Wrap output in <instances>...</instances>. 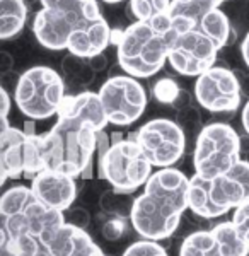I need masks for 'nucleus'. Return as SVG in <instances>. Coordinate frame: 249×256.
Instances as JSON below:
<instances>
[{"instance_id": "1", "label": "nucleus", "mask_w": 249, "mask_h": 256, "mask_svg": "<svg viewBox=\"0 0 249 256\" xmlns=\"http://www.w3.org/2000/svg\"><path fill=\"white\" fill-rule=\"evenodd\" d=\"M110 125L98 92L80 90L65 96L56 123L41 135L46 169L80 178L98 152V132Z\"/></svg>"}, {"instance_id": "25", "label": "nucleus", "mask_w": 249, "mask_h": 256, "mask_svg": "<svg viewBox=\"0 0 249 256\" xmlns=\"http://www.w3.org/2000/svg\"><path fill=\"white\" fill-rule=\"evenodd\" d=\"M124 196H128V193H122V192H116V190L111 188L110 192H106L104 195L101 198V207L104 210L106 214H110V216H128L130 217V212L132 207L134 205V200L135 198H132V200L124 202Z\"/></svg>"}, {"instance_id": "31", "label": "nucleus", "mask_w": 249, "mask_h": 256, "mask_svg": "<svg viewBox=\"0 0 249 256\" xmlns=\"http://www.w3.org/2000/svg\"><path fill=\"white\" fill-rule=\"evenodd\" d=\"M0 98H2V114L0 116L9 118V111H10V96L9 90L6 88H0Z\"/></svg>"}, {"instance_id": "5", "label": "nucleus", "mask_w": 249, "mask_h": 256, "mask_svg": "<svg viewBox=\"0 0 249 256\" xmlns=\"http://www.w3.org/2000/svg\"><path fill=\"white\" fill-rule=\"evenodd\" d=\"M249 202V160L239 159L224 174L205 180L193 174L188 188V210L202 218H217Z\"/></svg>"}, {"instance_id": "35", "label": "nucleus", "mask_w": 249, "mask_h": 256, "mask_svg": "<svg viewBox=\"0 0 249 256\" xmlns=\"http://www.w3.org/2000/svg\"><path fill=\"white\" fill-rule=\"evenodd\" d=\"M0 256H9V254H6V253H0ZM31 256H52V254L48 253V250H46V248H44V246H41L40 250L36 251L34 254H31Z\"/></svg>"}, {"instance_id": "13", "label": "nucleus", "mask_w": 249, "mask_h": 256, "mask_svg": "<svg viewBox=\"0 0 249 256\" xmlns=\"http://www.w3.org/2000/svg\"><path fill=\"white\" fill-rule=\"evenodd\" d=\"M80 20L82 19L76 16L41 7L32 20V32L36 36V41L43 48L52 50V52H62V50H67L70 32Z\"/></svg>"}, {"instance_id": "10", "label": "nucleus", "mask_w": 249, "mask_h": 256, "mask_svg": "<svg viewBox=\"0 0 249 256\" xmlns=\"http://www.w3.org/2000/svg\"><path fill=\"white\" fill-rule=\"evenodd\" d=\"M154 168H171L178 162L186 148V134L178 122L169 118H154L130 135Z\"/></svg>"}, {"instance_id": "6", "label": "nucleus", "mask_w": 249, "mask_h": 256, "mask_svg": "<svg viewBox=\"0 0 249 256\" xmlns=\"http://www.w3.org/2000/svg\"><path fill=\"white\" fill-rule=\"evenodd\" d=\"M67 86L55 68L34 65L19 76L14 101L20 113L29 120H48L56 116L64 102Z\"/></svg>"}, {"instance_id": "29", "label": "nucleus", "mask_w": 249, "mask_h": 256, "mask_svg": "<svg viewBox=\"0 0 249 256\" xmlns=\"http://www.w3.org/2000/svg\"><path fill=\"white\" fill-rule=\"evenodd\" d=\"M232 222H234L236 229L239 230V234L242 236V239L248 242V246H249V202L239 205L238 208H234Z\"/></svg>"}, {"instance_id": "4", "label": "nucleus", "mask_w": 249, "mask_h": 256, "mask_svg": "<svg viewBox=\"0 0 249 256\" xmlns=\"http://www.w3.org/2000/svg\"><path fill=\"white\" fill-rule=\"evenodd\" d=\"M65 224V212L40 202L31 186L14 184L0 198V232L7 238L32 236L43 244Z\"/></svg>"}, {"instance_id": "17", "label": "nucleus", "mask_w": 249, "mask_h": 256, "mask_svg": "<svg viewBox=\"0 0 249 256\" xmlns=\"http://www.w3.org/2000/svg\"><path fill=\"white\" fill-rule=\"evenodd\" d=\"M43 246L52 256H104L102 250L92 241L86 229L68 222L56 229L43 242Z\"/></svg>"}, {"instance_id": "27", "label": "nucleus", "mask_w": 249, "mask_h": 256, "mask_svg": "<svg viewBox=\"0 0 249 256\" xmlns=\"http://www.w3.org/2000/svg\"><path fill=\"white\" fill-rule=\"evenodd\" d=\"M122 256H169L166 248L159 241H150V239H140V241L132 242Z\"/></svg>"}, {"instance_id": "11", "label": "nucleus", "mask_w": 249, "mask_h": 256, "mask_svg": "<svg viewBox=\"0 0 249 256\" xmlns=\"http://www.w3.org/2000/svg\"><path fill=\"white\" fill-rule=\"evenodd\" d=\"M102 108L111 125L128 126L147 108V92L136 77L128 74L110 77L98 90Z\"/></svg>"}, {"instance_id": "16", "label": "nucleus", "mask_w": 249, "mask_h": 256, "mask_svg": "<svg viewBox=\"0 0 249 256\" xmlns=\"http://www.w3.org/2000/svg\"><path fill=\"white\" fill-rule=\"evenodd\" d=\"M0 184H6L7 180L24 178L28 134L9 126L7 118L0 116Z\"/></svg>"}, {"instance_id": "20", "label": "nucleus", "mask_w": 249, "mask_h": 256, "mask_svg": "<svg viewBox=\"0 0 249 256\" xmlns=\"http://www.w3.org/2000/svg\"><path fill=\"white\" fill-rule=\"evenodd\" d=\"M200 30L205 32L206 36H210L215 43L218 44V48H224L230 43V40L234 41V30H232L230 19L227 18V14L222 9H214L208 14H205L202 20L198 22Z\"/></svg>"}, {"instance_id": "19", "label": "nucleus", "mask_w": 249, "mask_h": 256, "mask_svg": "<svg viewBox=\"0 0 249 256\" xmlns=\"http://www.w3.org/2000/svg\"><path fill=\"white\" fill-rule=\"evenodd\" d=\"M180 256H224L218 239L210 230H193L182 239Z\"/></svg>"}, {"instance_id": "37", "label": "nucleus", "mask_w": 249, "mask_h": 256, "mask_svg": "<svg viewBox=\"0 0 249 256\" xmlns=\"http://www.w3.org/2000/svg\"><path fill=\"white\" fill-rule=\"evenodd\" d=\"M224 2H226V0H224Z\"/></svg>"}, {"instance_id": "26", "label": "nucleus", "mask_w": 249, "mask_h": 256, "mask_svg": "<svg viewBox=\"0 0 249 256\" xmlns=\"http://www.w3.org/2000/svg\"><path fill=\"white\" fill-rule=\"evenodd\" d=\"M152 94L156 98V101L160 102V104L174 106L178 99L181 98V88L171 77H162V79H159L154 84Z\"/></svg>"}, {"instance_id": "12", "label": "nucleus", "mask_w": 249, "mask_h": 256, "mask_svg": "<svg viewBox=\"0 0 249 256\" xmlns=\"http://www.w3.org/2000/svg\"><path fill=\"white\" fill-rule=\"evenodd\" d=\"M194 99L210 113H230L240 106V84L229 67L217 65L203 72L194 82Z\"/></svg>"}, {"instance_id": "21", "label": "nucleus", "mask_w": 249, "mask_h": 256, "mask_svg": "<svg viewBox=\"0 0 249 256\" xmlns=\"http://www.w3.org/2000/svg\"><path fill=\"white\" fill-rule=\"evenodd\" d=\"M212 232L218 239L224 256H249V246L244 241L234 222H220L212 227Z\"/></svg>"}, {"instance_id": "36", "label": "nucleus", "mask_w": 249, "mask_h": 256, "mask_svg": "<svg viewBox=\"0 0 249 256\" xmlns=\"http://www.w3.org/2000/svg\"><path fill=\"white\" fill-rule=\"evenodd\" d=\"M102 2H104V4H111V6H113V4H120V2H123V0H102Z\"/></svg>"}, {"instance_id": "23", "label": "nucleus", "mask_w": 249, "mask_h": 256, "mask_svg": "<svg viewBox=\"0 0 249 256\" xmlns=\"http://www.w3.org/2000/svg\"><path fill=\"white\" fill-rule=\"evenodd\" d=\"M62 70H64V76L77 88H87L96 76V70L92 68L89 58H82L74 53H68L62 60Z\"/></svg>"}, {"instance_id": "24", "label": "nucleus", "mask_w": 249, "mask_h": 256, "mask_svg": "<svg viewBox=\"0 0 249 256\" xmlns=\"http://www.w3.org/2000/svg\"><path fill=\"white\" fill-rule=\"evenodd\" d=\"M171 0H130L128 12L134 20H152L169 14Z\"/></svg>"}, {"instance_id": "18", "label": "nucleus", "mask_w": 249, "mask_h": 256, "mask_svg": "<svg viewBox=\"0 0 249 256\" xmlns=\"http://www.w3.org/2000/svg\"><path fill=\"white\" fill-rule=\"evenodd\" d=\"M28 6L24 0H0V40H10L24 30Z\"/></svg>"}, {"instance_id": "30", "label": "nucleus", "mask_w": 249, "mask_h": 256, "mask_svg": "<svg viewBox=\"0 0 249 256\" xmlns=\"http://www.w3.org/2000/svg\"><path fill=\"white\" fill-rule=\"evenodd\" d=\"M65 222L86 229V227L89 226V222H90V216H89V212H87L86 208H82V207H78V208L70 207L67 212H65Z\"/></svg>"}, {"instance_id": "9", "label": "nucleus", "mask_w": 249, "mask_h": 256, "mask_svg": "<svg viewBox=\"0 0 249 256\" xmlns=\"http://www.w3.org/2000/svg\"><path fill=\"white\" fill-rule=\"evenodd\" d=\"M218 44L200 30V26L186 31H172L169 41L168 64L182 77H200L214 67L218 58Z\"/></svg>"}, {"instance_id": "14", "label": "nucleus", "mask_w": 249, "mask_h": 256, "mask_svg": "<svg viewBox=\"0 0 249 256\" xmlns=\"http://www.w3.org/2000/svg\"><path fill=\"white\" fill-rule=\"evenodd\" d=\"M113 38V30L104 16L99 14L96 18L82 19L70 32L68 38V53H74L82 58H92V56L104 53Z\"/></svg>"}, {"instance_id": "8", "label": "nucleus", "mask_w": 249, "mask_h": 256, "mask_svg": "<svg viewBox=\"0 0 249 256\" xmlns=\"http://www.w3.org/2000/svg\"><path fill=\"white\" fill-rule=\"evenodd\" d=\"M240 159V137L227 123H210L200 128L193 150L194 174L214 180Z\"/></svg>"}, {"instance_id": "22", "label": "nucleus", "mask_w": 249, "mask_h": 256, "mask_svg": "<svg viewBox=\"0 0 249 256\" xmlns=\"http://www.w3.org/2000/svg\"><path fill=\"white\" fill-rule=\"evenodd\" d=\"M224 4V0H171V18L190 19L193 22H200L205 14L217 9Z\"/></svg>"}, {"instance_id": "15", "label": "nucleus", "mask_w": 249, "mask_h": 256, "mask_svg": "<svg viewBox=\"0 0 249 256\" xmlns=\"http://www.w3.org/2000/svg\"><path fill=\"white\" fill-rule=\"evenodd\" d=\"M31 190L40 202L60 212H67L77 196L76 178L53 169H44L32 178Z\"/></svg>"}, {"instance_id": "32", "label": "nucleus", "mask_w": 249, "mask_h": 256, "mask_svg": "<svg viewBox=\"0 0 249 256\" xmlns=\"http://www.w3.org/2000/svg\"><path fill=\"white\" fill-rule=\"evenodd\" d=\"M89 62H90V65H92V68L96 70V72H101V70H104L106 65H108V58H106L104 53H99V55L92 56V58H89Z\"/></svg>"}, {"instance_id": "28", "label": "nucleus", "mask_w": 249, "mask_h": 256, "mask_svg": "<svg viewBox=\"0 0 249 256\" xmlns=\"http://www.w3.org/2000/svg\"><path fill=\"white\" fill-rule=\"evenodd\" d=\"M126 218L122 216H111L108 220L102 224L101 232L104 236L106 241H120L124 234H126Z\"/></svg>"}, {"instance_id": "33", "label": "nucleus", "mask_w": 249, "mask_h": 256, "mask_svg": "<svg viewBox=\"0 0 249 256\" xmlns=\"http://www.w3.org/2000/svg\"><path fill=\"white\" fill-rule=\"evenodd\" d=\"M240 55H242V60L244 64L249 67V32L244 36L242 43H240Z\"/></svg>"}, {"instance_id": "7", "label": "nucleus", "mask_w": 249, "mask_h": 256, "mask_svg": "<svg viewBox=\"0 0 249 256\" xmlns=\"http://www.w3.org/2000/svg\"><path fill=\"white\" fill-rule=\"evenodd\" d=\"M152 172L154 164L145 156L142 147L130 137L114 140L98 159L99 178L106 180L116 192L128 195L145 186Z\"/></svg>"}, {"instance_id": "2", "label": "nucleus", "mask_w": 249, "mask_h": 256, "mask_svg": "<svg viewBox=\"0 0 249 256\" xmlns=\"http://www.w3.org/2000/svg\"><path fill=\"white\" fill-rule=\"evenodd\" d=\"M190 178L176 168H159L152 172L144 193L134 200L132 227L142 239L164 241L178 230L188 210Z\"/></svg>"}, {"instance_id": "3", "label": "nucleus", "mask_w": 249, "mask_h": 256, "mask_svg": "<svg viewBox=\"0 0 249 256\" xmlns=\"http://www.w3.org/2000/svg\"><path fill=\"white\" fill-rule=\"evenodd\" d=\"M171 41V16L152 20H134L122 32L116 44L118 64L124 74L136 79H148L168 64Z\"/></svg>"}, {"instance_id": "34", "label": "nucleus", "mask_w": 249, "mask_h": 256, "mask_svg": "<svg viewBox=\"0 0 249 256\" xmlns=\"http://www.w3.org/2000/svg\"><path fill=\"white\" fill-rule=\"evenodd\" d=\"M240 122H242V126H244V130H246V134L249 135V99L246 104H244L242 113H240Z\"/></svg>"}]
</instances>
